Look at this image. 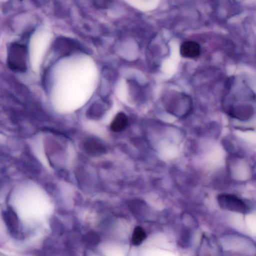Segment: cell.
Instances as JSON below:
<instances>
[{
	"label": "cell",
	"mask_w": 256,
	"mask_h": 256,
	"mask_svg": "<svg viewBox=\"0 0 256 256\" xmlns=\"http://www.w3.org/2000/svg\"><path fill=\"white\" fill-rule=\"evenodd\" d=\"M146 234L144 230L140 227L138 226L134 230L132 236L133 244H140L146 238Z\"/></svg>",
	"instance_id": "obj_7"
},
{
	"label": "cell",
	"mask_w": 256,
	"mask_h": 256,
	"mask_svg": "<svg viewBox=\"0 0 256 256\" xmlns=\"http://www.w3.org/2000/svg\"><path fill=\"white\" fill-rule=\"evenodd\" d=\"M128 118L123 112L118 113L110 124V129L114 132H120L124 130L128 124Z\"/></svg>",
	"instance_id": "obj_6"
},
{
	"label": "cell",
	"mask_w": 256,
	"mask_h": 256,
	"mask_svg": "<svg viewBox=\"0 0 256 256\" xmlns=\"http://www.w3.org/2000/svg\"><path fill=\"white\" fill-rule=\"evenodd\" d=\"M223 106L232 118L242 122L250 120L254 114L255 95L242 80L233 78L228 83Z\"/></svg>",
	"instance_id": "obj_1"
},
{
	"label": "cell",
	"mask_w": 256,
	"mask_h": 256,
	"mask_svg": "<svg viewBox=\"0 0 256 256\" xmlns=\"http://www.w3.org/2000/svg\"><path fill=\"white\" fill-rule=\"evenodd\" d=\"M28 52L26 46L13 42L8 47L7 63L9 68L17 72H24L28 68Z\"/></svg>",
	"instance_id": "obj_3"
},
{
	"label": "cell",
	"mask_w": 256,
	"mask_h": 256,
	"mask_svg": "<svg viewBox=\"0 0 256 256\" xmlns=\"http://www.w3.org/2000/svg\"><path fill=\"white\" fill-rule=\"evenodd\" d=\"M180 52L182 57L194 58L200 56V46L197 42L194 41H184L180 46Z\"/></svg>",
	"instance_id": "obj_5"
},
{
	"label": "cell",
	"mask_w": 256,
	"mask_h": 256,
	"mask_svg": "<svg viewBox=\"0 0 256 256\" xmlns=\"http://www.w3.org/2000/svg\"><path fill=\"white\" fill-rule=\"evenodd\" d=\"M162 102L168 112L178 118L187 116L192 108L190 97L182 92H170L164 97Z\"/></svg>",
	"instance_id": "obj_2"
},
{
	"label": "cell",
	"mask_w": 256,
	"mask_h": 256,
	"mask_svg": "<svg viewBox=\"0 0 256 256\" xmlns=\"http://www.w3.org/2000/svg\"><path fill=\"white\" fill-rule=\"evenodd\" d=\"M217 200L222 208L242 214L248 212V206L242 198L230 194H222L218 196Z\"/></svg>",
	"instance_id": "obj_4"
},
{
	"label": "cell",
	"mask_w": 256,
	"mask_h": 256,
	"mask_svg": "<svg viewBox=\"0 0 256 256\" xmlns=\"http://www.w3.org/2000/svg\"><path fill=\"white\" fill-rule=\"evenodd\" d=\"M0 256H4L2 252H0Z\"/></svg>",
	"instance_id": "obj_8"
}]
</instances>
